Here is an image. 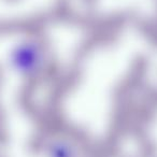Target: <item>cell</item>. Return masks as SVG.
Returning a JSON list of instances; mask_svg holds the SVG:
<instances>
[{"label": "cell", "mask_w": 157, "mask_h": 157, "mask_svg": "<svg viewBox=\"0 0 157 157\" xmlns=\"http://www.w3.org/2000/svg\"><path fill=\"white\" fill-rule=\"evenodd\" d=\"M43 52L33 43L23 44L14 53V63L18 69L25 72H35L43 63Z\"/></svg>", "instance_id": "obj_1"}]
</instances>
